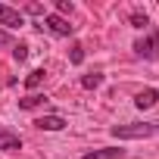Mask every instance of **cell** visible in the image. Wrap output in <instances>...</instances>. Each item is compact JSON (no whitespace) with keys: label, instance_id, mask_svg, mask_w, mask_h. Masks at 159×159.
<instances>
[{"label":"cell","instance_id":"cell-1","mask_svg":"<svg viewBox=\"0 0 159 159\" xmlns=\"http://www.w3.org/2000/svg\"><path fill=\"white\" fill-rule=\"evenodd\" d=\"M112 134L122 140H137V137H153L159 134V125L153 122H131V125H112Z\"/></svg>","mask_w":159,"mask_h":159},{"label":"cell","instance_id":"cell-2","mask_svg":"<svg viewBox=\"0 0 159 159\" xmlns=\"http://www.w3.org/2000/svg\"><path fill=\"white\" fill-rule=\"evenodd\" d=\"M134 50H137V56H143V59H156V56H159V28H150V34L134 44Z\"/></svg>","mask_w":159,"mask_h":159},{"label":"cell","instance_id":"cell-3","mask_svg":"<svg viewBox=\"0 0 159 159\" xmlns=\"http://www.w3.org/2000/svg\"><path fill=\"white\" fill-rule=\"evenodd\" d=\"M44 25H47V28H50L53 34H62V38L75 31V25H69V22H66L62 16H44Z\"/></svg>","mask_w":159,"mask_h":159},{"label":"cell","instance_id":"cell-4","mask_svg":"<svg viewBox=\"0 0 159 159\" xmlns=\"http://www.w3.org/2000/svg\"><path fill=\"white\" fill-rule=\"evenodd\" d=\"M0 25H7V28H19L22 25V13L7 7V3H0Z\"/></svg>","mask_w":159,"mask_h":159},{"label":"cell","instance_id":"cell-5","mask_svg":"<svg viewBox=\"0 0 159 159\" xmlns=\"http://www.w3.org/2000/svg\"><path fill=\"white\" fill-rule=\"evenodd\" d=\"M125 150L122 147H103V150H94V153H84L81 159H122Z\"/></svg>","mask_w":159,"mask_h":159},{"label":"cell","instance_id":"cell-6","mask_svg":"<svg viewBox=\"0 0 159 159\" xmlns=\"http://www.w3.org/2000/svg\"><path fill=\"white\" fill-rule=\"evenodd\" d=\"M156 100H159V91L147 88V91H140V94L134 97V106H137V109H150V106H156Z\"/></svg>","mask_w":159,"mask_h":159},{"label":"cell","instance_id":"cell-7","mask_svg":"<svg viewBox=\"0 0 159 159\" xmlns=\"http://www.w3.org/2000/svg\"><path fill=\"white\" fill-rule=\"evenodd\" d=\"M41 131H59V128H66V122L59 119V116H44V119H38L34 122Z\"/></svg>","mask_w":159,"mask_h":159},{"label":"cell","instance_id":"cell-8","mask_svg":"<svg viewBox=\"0 0 159 159\" xmlns=\"http://www.w3.org/2000/svg\"><path fill=\"white\" fill-rule=\"evenodd\" d=\"M22 140L13 134V131H0V150H19Z\"/></svg>","mask_w":159,"mask_h":159},{"label":"cell","instance_id":"cell-9","mask_svg":"<svg viewBox=\"0 0 159 159\" xmlns=\"http://www.w3.org/2000/svg\"><path fill=\"white\" fill-rule=\"evenodd\" d=\"M81 84H84V88H100V84H103V75H100V72L84 75V78H81Z\"/></svg>","mask_w":159,"mask_h":159},{"label":"cell","instance_id":"cell-10","mask_svg":"<svg viewBox=\"0 0 159 159\" xmlns=\"http://www.w3.org/2000/svg\"><path fill=\"white\" fill-rule=\"evenodd\" d=\"M44 75H47V72H44V69H34V72H31V75H28V78H25V84H28V88H38V84H41V81H44Z\"/></svg>","mask_w":159,"mask_h":159},{"label":"cell","instance_id":"cell-11","mask_svg":"<svg viewBox=\"0 0 159 159\" xmlns=\"http://www.w3.org/2000/svg\"><path fill=\"white\" fill-rule=\"evenodd\" d=\"M41 103H47V97L31 94V97H25V100H22V109H34V106H41Z\"/></svg>","mask_w":159,"mask_h":159},{"label":"cell","instance_id":"cell-12","mask_svg":"<svg viewBox=\"0 0 159 159\" xmlns=\"http://www.w3.org/2000/svg\"><path fill=\"white\" fill-rule=\"evenodd\" d=\"M131 22H134V28H143V25H147V13H134Z\"/></svg>","mask_w":159,"mask_h":159},{"label":"cell","instance_id":"cell-13","mask_svg":"<svg viewBox=\"0 0 159 159\" xmlns=\"http://www.w3.org/2000/svg\"><path fill=\"white\" fill-rule=\"evenodd\" d=\"M13 56H16V59L22 62V59L28 56V47H25V44H16V50H13Z\"/></svg>","mask_w":159,"mask_h":159},{"label":"cell","instance_id":"cell-14","mask_svg":"<svg viewBox=\"0 0 159 159\" xmlns=\"http://www.w3.org/2000/svg\"><path fill=\"white\" fill-rule=\"evenodd\" d=\"M84 59V53H81V47H72V62H81Z\"/></svg>","mask_w":159,"mask_h":159},{"label":"cell","instance_id":"cell-15","mask_svg":"<svg viewBox=\"0 0 159 159\" xmlns=\"http://www.w3.org/2000/svg\"><path fill=\"white\" fill-rule=\"evenodd\" d=\"M3 44H10V34H7L3 28H0V47H3Z\"/></svg>","mask_w":159,"mask_h":159}]
</instances>
